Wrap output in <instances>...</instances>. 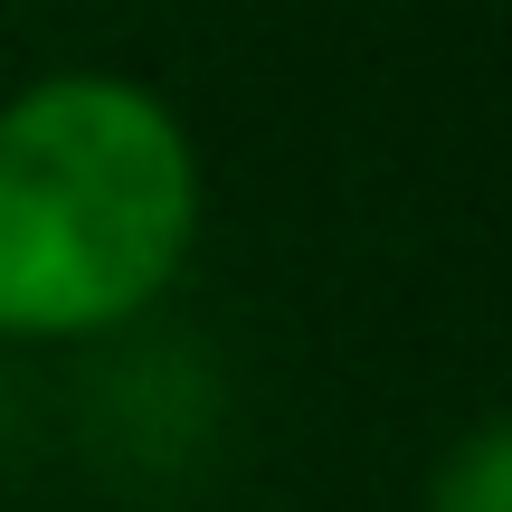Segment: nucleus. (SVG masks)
<instances>
[{"instance_id": "nucleus-1", "label": "nucleus", "mask_w": 512, "mask_h": 512, "mask_svg": "<svg viewBox=\"0 0 512 512\" xmlns=\"http://www.w3.org/2000/svg\"><path fill=\"white\" fill-rule=\"evenodd\" d=\"M200 247V143L152 86L57 67L0 105V342H95Z\"/></svg>"}, {"instance_id": "nucleus-2", "label": "nucleus", "mask_w": 512, "mask_h": 512, "mask_svg": "<svg viewBox=\"0 0 512 512\" xmlns=\"http://www.w3.org/2000/svg\"><path fill=\"white\" fill-rule=\"evenodd\" d=\"M427 512H512V427L484 418L427 484Z\"/></svg>"}]
</instances>
